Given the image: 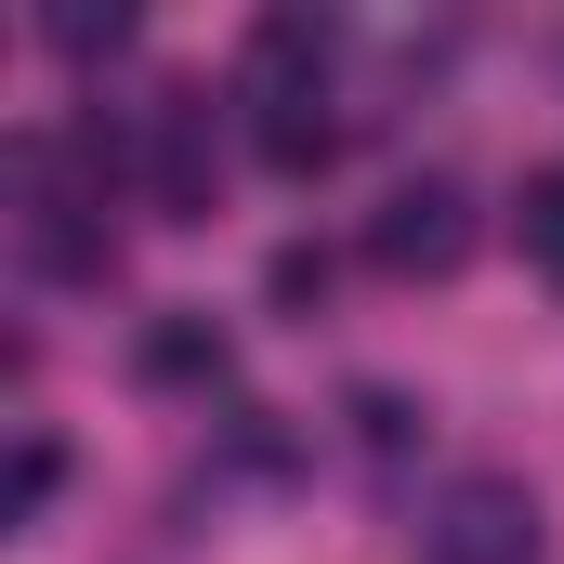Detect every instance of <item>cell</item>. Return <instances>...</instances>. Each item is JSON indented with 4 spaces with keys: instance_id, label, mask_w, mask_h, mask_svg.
I'll return each mask as SVG.
<instances>
[{
    "instance_id": "cell-7",
    "label": "cell",
    "mask_w": 564,
    "mask_h": 564,
    "mask_svg": "<svg viewBox=\"0 0 564 564\" xmlns=\"http://www.w3.org/2000/svg\"><path fill=\"white\" fill-rule=\"evenodd\" d=\"M40 40L93 66V53H119V40H132V13H119V0H53V13H40Z\"/></svg>"
},
{
    "instance_id": "cell-1",
    "label": "cell",
    "mask_w": 564,
    "mask_h": 564,
    "mask_svg": "<svg viewBox=\"0 0 564 564\" xmlns=\"http://www.w3.org/2000/svg\"><path fill=\"white\" fill-rule=\"evenodd\" d=\"M106 144L93 132H53L13 158V237H26V263L40 276H106Z\"/></svg>"
},
{
    "instance_id": "cell-6",
    "label": "cell",
    "mask_w": 564,
    "mask_h": 564,
    "mask_svg": "<svg viewBox=\"0 0 564 564\" xmlns=\"http://www.w3.org/2000/svg\"><path fill=\"white\" fill-rule=\"evenodd\" d=\"M144 381H224V328L210 315H158L144 328Z\"/></svg>"
},
{
    "instance_id": "cell-9",
    "label": "cell",
    "mask_w": 564,
    "mask_h": 564,
    "mask_svg": "<svg viewBox=\"0 0 564 564\" xmlns=\"http://www.w3.org/2000/svg\"><path fill=\"white\" fill-rule=\"evenodd\" d=\"M40 499H53V446H40V433H26V446H13V486H0V525H26V512H40Z\"/></svg>"
},
{
    "instance_id": "cell-3",
    "label": "cell",
    "mask_w": 564,
    "mask_h": 564,
    "mask_svg": "<svg viewBox=\"0 0 564 564\" xmlns=\"http://www.w3.org/2000/svg\"><path fill=\"white\" fill-rule=\"evenodd\" d=\"M250 144H263V171H328L341 158V119L315 106V53H250Z\"/></svg>"
},
{
    "instance_id": "cell-10",
    "label": "cell",
    "mask_w": 564,
    "mask_h": 564,
    "mask_svg": "<svg viewBox=\"0 0 564 564\" xmlns=\"http://www.w3.org/2000/svg\"><path fill=\"white\" fill-rule=\"evenodd\" d=\"M328 289V250H276V302H315Z\"/></svg>"
},
{
    "instance_id": "cell-5",
    "label": "cell",
    "mask_w": 564,
    "mask_h": 564,
    "mask_svg": "<svg viewBox=\"0 0 564 564\" xmlns=\"http://www.w3.org/2000/svg\"><path fill=\"white\" fill-rule=\"evenodd\" d=\"M144 197H158V224H210V106L197 93H158V119H144Z\"/></svg>"
},
{
    "instance_id": "cell-4",
    "label": "cell",
    "mask_w": 564,
    "mask_h": 564,
    "mask_svg": "<svg viewBox=\"0 0 564 564\" xmlns=\"http://www.w3.org/2000/svg\"><path fill=\"white\" fill-rule=\"evenodd\" d=\"M459 250H473V197L421 171V184H394L381 210H368V263L381 276H459Z\"/></svg>"
},
{
    "instance_id": "cell-8",
    "label": "cell",
    "mask_w": 564,
    "mask_h": 564,
    "mask_svg": "<svg viewBox=\"0 0 564 564\" xmlns=\"http://www.w3.org/2000/svg\"><path fill=\"white\" fill-rule=\"evenodd\" d=\"M512 224H525V263L564 276V171H525V210H512Z\"/></svg>"
},
{
    "instance_id": "cell-2",
    "label": "cell",
    "mask_w": 564,
    "mask_h": 564,
    "mask_svg": "<svg viewBox=\"0 0 564 564\" xmlns=\"http://www.w3.org/2000/svg\"><path fill=\"white\" fill-rule=\"evenodd\" d=\"M421 564H539V499L512 473H459L421 512Z\"/></svg>"
}]
</instances>
